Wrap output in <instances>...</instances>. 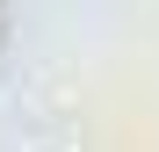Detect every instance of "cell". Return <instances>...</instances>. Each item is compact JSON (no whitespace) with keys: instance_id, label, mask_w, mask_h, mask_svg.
Masks as SVG:
<instances>
[{"instance_id":"6da1fadb","label":"cell","mask_w":159,"mask_h":152,"mask_svg":"<svg viewBox=\"0 0 159 152\" xmlns=\"http://www.w3.org/2000/svg\"><path fill=\"white\" fill-rule=\"evenodd\" d=\"M0 36H7V15H0Z\"/></svg>"}]
</instances>
